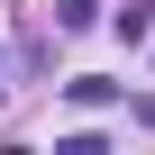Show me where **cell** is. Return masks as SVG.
I'll list each match as a JSON object with an SVG mask.
<instances>
[{"instance_id": "7a4b0ae2", "label": "cell", "mask_w": 155, "mask_h": 155, "mask_svg": "<svg viewBox=\"0 0 155 155\" xmlns=\"http://www.w3.org/2000/svg\"><path fill=\"white\" fill-rule=\"evenodd\" d=\"M91 18H101V0H55V28H64V37H82Z\"/></svg>"}, {"instance_id": "6da1fadb", "label": "cell", "mask_w": 155, "mask_h": 155, "mask_svg": "<svg viewBox=\"0 0 155 155\" xmlns=\"http://www.w3.org/2000/svg\"><path fill=\"white\" fill-rule=\"evenodd\" d=\"M64 101H73V110H110V101H119V82H101V73H82V82H64Z\"/></svg>"}, {"instance_id": "277c9868", "label": "cell", "mask_w": 155, "mask_h": 155, "mask_svg": "<svg viewBox=\"0 0 155 155\" xmlns=\"http://www.w3.org/2000/svg\"><path fill=\"white\" fill-rule=\"evenodd\" d=\"M0 91H9V82H0Z\"/></svg>"}, {"instance_id": "3957f363", "label": "cell", "mask_w": 155, "mask_h": 155, "mask_svg": "<svg viewBox=\"0 0 155 155\" xmlns=\"http://www.w3.org/2000/svg\"><path fill=\"white\" fill-rule=\"evenodd\" d=\"M119 37H128V46H146V37H155V0H137V9H119Z\"/></svg>"}]
</instances>
